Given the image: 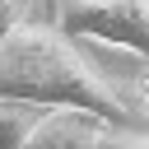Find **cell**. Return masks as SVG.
I'll list each match as a JSON object with an SVG mask.
<instances>
[{"label":"cell","instance_id":"7","mask_svg":"<svg viewBox=\"0 0 149 149\" xmlns=\"http://www.w3.org/2000/svg\"><path fill=\"white\" fill-rule=\"evenodd\" d=\"M130 93H135V98H140V102L149 107V61H144V70H140V74L130 79Z\"/></svg>","mask_w":149,"mask_h":149},{"label":"cell","instance_id":"3","mask_svg":"<svg viewBox=\"0 0 149 149\" xmlns=\"http://www.w3.org/2000/svg\"><path fill=\"white\" fill-rule=\"evenodd\" d=\"M102 130L107 121H98L93 112L47 107L37 130L28 135V149H102Z\"/></svg>","mask_w":149,"mask_h":149},{"label":"cell","instance_id":"5","mask_svg":"<svg viewBox=\"0 0 149 149\" xmlns=\"http://www.w3.org/2000/svg\"><path fill=\"white\" fill-rule=\"evenodd\" d=\"M28 9H33V0H0V51L19 37V28H28L33 19H28Z\"/></svg>","mask_w":149,"mask_h":149},{"label":"cell","instance_id":"4","mask_svg":"<svg viewBox=\"0 0 149 149\" xmlns=\"http://www.w3.org/2000/svg\"><path fill=\"white\" fill-rule=\"evenodd\" d=\"M47 107H28V102H0V149H28V135L37 130Z\"/></svg>","mask_w":149,"mask_h":149},{"label":"cell","instance_id":"1","mask_svg":"<svg viewBox=\"0 0 149 149\" xmlns=\"http://www.w3.org/2000/svg\"><path fill=\"white\" fill-rule=\"evenodd\" d=\"M0 102H28V107H74L93 112L98 121H126V93L56 28V23H28L19 37L0 51Z\"/></svg>","mask_w":149,"mask_h":149},{"label":"cell","instance_id":"2","mask_svg":"<svg viewBox=\"0 0 149 149\" xmlns=\"http://www.w3.org/2000/svg\"><path fill=\"white\" fill-rule=\"evenodd\" d=\"M51 23L65 37H88L149 61V0H56Z\"/></svg>","mask_w":149,"mask_h":149},{"label":"cell","instance_id":"6","mask_svg":"<svg viewBox=\"0 0 149 149\" xmlns=\"http://www.w3.org/2000/svg\"><path fill=\"white\" fill-rule=\"evenodd\" d=\"M102 149H149V130H102Z\"/></svg>","mask_w":149,"mask_h":149},{"label":"cell","instance_id":"8","mask_svg":"<svg viewBox=\"0 0 149 149\" xmlns=\"http://www.w3.org/2000/svg\"><path fill=\"white\" fill-rule=\"evenodd\" d=\"M144 116H149V112H144Z\"/></svg>","mask_w":149,"mask_h":149}]
</instances>
